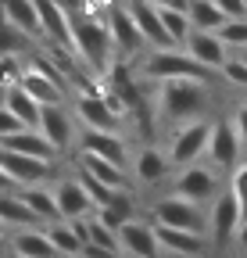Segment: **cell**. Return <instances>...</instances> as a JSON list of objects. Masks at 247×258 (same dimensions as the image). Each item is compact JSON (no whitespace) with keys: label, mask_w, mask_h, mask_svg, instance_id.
Wrapping results in <instances>:
<instances>
[{"label":"cell","mask_w":247,"mask_h":258,"mask_svg":"<svg viewBox=\"0 0 247 258\" xmlns=\"http://www.w3.org/2000/svg\"><path fill=\"white\" fill-rule=\"evenodd\" d=\"M211 86L204 79H169V83H150V111L158 122L183 125L194 118H211Z\"/></svg>","instance_id":"cell-1"},{"label":"cell","mask_w":247,"mask_h":258,"mask_svg":"<svg viewBox=\"0 0 247 258\" xmlns=\"http://www.w3.org/2000/svg\"><path fill=\"white\" fill-rule=\"evenodd\" d=\"M68 32H72V50L83 61L86 72L104 76L118 61L111 32H108V22H104V8H90V4L72 8L68 11Z\"/></svg>","instance_id":"cell-2"},{"label":"cell","mask_w":247,"mask_h":258,"mask_svg":"<svg viewBox=\"0 0 247 258\" xmlns=\"http://www.w3.org/2000/svg\"><path fill=\"white\" fill-rule=\"evenodd\" d=\"M136 76L143 83H169V79H204L215 83V76L183 50V47H169V50H143L136 61Z\"/></svg>","instance_id":"cell-3"},{"label":"cell","mask_w":247,"mask_h":258,"mask_svg":"<svg viewBox=\"0 0 247 258\" xmlns=\"http://www.w3.org/2000/svg\"><path fill=\"white\" fill-rule=\"evenodd\" d=\"M208 137H211V118H194V122L172 125V129H169V144H165L169 165H172V169H187V165L204 161Z\"/></svg>","instance_id":"cell-4"},{"label":"cell","mask_w":247,"mask_h":258,"mask_svg":"<svg viewBox=\"0 0 247 258\" xmlns=\"http://www.w3.org/2000/svg\"><path fill=\"white\" fill-rule=\"evenodd\" d=\"M147 219L158 222V226H169V230H187V233L208 237V208H201L194 201H183L176 194H161V198L150 205Z\"/></svg>","instance_id":"cell-5"},{"label":"cell","mask_w":247,"mask_h":258,"mask_svg":"<svg viewBox=\"0 0 247 258\" xmlns=\"http://www.w3.org/2000/svg\"><path fill=\"white\" fill-rule=\"evenodd\" d=\"M179 176L172 179L169 194H176V198L183 201H194V205H211L219 194L226 190V176L215 172L211 165H204V161H197V165H187V169H176Z\"/></svg>","instance_id":"cell-6"},{"label":"cell","mask_w":247,"mask_h":258,"mask_svg":"<svg viewBox=\"0 0 247 258\" xmlns=\"http://www.w3.org/2000/svg\"><path fill=\"white\" fill-rule=\"evenodd\" d=\"M22 90L40 101L43 108H61L68 101V83L54 64H47L40 54H33V61L25 64V76H22Z\"/></svg>","instance_id":"cell-7"},{"label":"cell","mask_w":247,"mask_h":258,"mask_svg":"<svg viewBox=\"0 0 247 258\" xmlns=\"http://www.w3.org/2000/svg\"><path fill=\"white\" fill-rule=\"evenodd\" d=\"M240 201L233 198V190L226 186L219 198L208 205V247L215 254H226L236 240V230H240Z\"/></svg>","instance_id":"cell-8"},{"label":"cell","mask_w":247,"mask_h":258,"mask_svg":"<svg viewBox=\"0 0 247 258\" xmlns=\"http://www.w3.org/2000/svg\"><path fill=\"white\" fill-rule=\"evenodd\" d=\"M243 161V151H240V137L233 129V118L219 115L211 118V137H208V151H204V165H211L215 172H222L229 179V172Z\"/></svg>","instance_id":"cell-9"},{"label":"cell","mask_w":247,"mask_h":258,"mask_svg":"<svg viewBox=\"0 0 247 258\" xmlns=\"http://www.w3.org/2000/svg\"><path fill=\"white\" fill-rule=\"evenodd\" d=\"M104 22H108V32H111V43H115V57L118 61H136L147 47H143V36L136 32L129 11L122 0H111L104 8Z\"/></svg>","instance_id":"cell-10"},{"label":"cell","mask_w":247,"mask_h":258,"mask_svg":"<svg viewBox=\"0 0 247 258\" xmlns=\"http://www.w3.org/2000/svg\"><path fill=\"white\" fill-rule=\"evenodd\" d=\"M169 176H172V165H169L165 147L143 144V147H136L129 154V179H133V186H161Z\"/></svg>","instance_id":"cell-11"},{"label":"cell","mask_w":247,"mask_h":258,"mask_svg":"<svg viewBox=\"0 0 247 258\" xmlns=\"http://www.w3.org/2000/svg\"><path fill=\"white\" fill-rule=\"evenodd\" d=\"M75 151L83 154H94V158H104L111 161V165L118 169H126L129 172V140L122 137V133H101V129H79V144Z\"/></svg>","instance_id":"cell-12"},{"label":"cell","mask_w":247,"mask_h":258,"mask_svg":"<svg viewBox=\"0 0 247 258\" xmlns=\"http://www.w3.org/2000/svg\"><path fill=\"white\" fill-rule=\"evenodd\" d=\"M54 165L57 161H43V158H25V154H11L0 151V169L4 176L22 190V186H43L54 179Z\"/></svg>","instance_id":"cell-13"},{"label":"cell","mask_w":247,"mask_h":258,"mask_svg":"<svg viewBox=\"0 0 247 258\" xmlns=\"http://www.w3.org/2000/svg\"><path fill=\"white\" fill-rule=\"evenodd\" d=\"M40 133L47 137V144L61 154H68L75 144H79V122L75 115L61 104V108H43V118H40Z\"/></svg>","instance_id":"cell-14"},{"label":"cell","mask_w":247,"mask_h":258,"mask_svg":"<svg viewBox=\"0 0 247 258\" xmlns=\"http://www.w3.org/2000/svg\"><path fill=\"white\" fill-rule=\"evenodd\" d=\"M118 251H122V258H165L147 215H143V219H140V215L129 219V222L118 230Z\"/></svg>","instance_id":"cell-15"},{"label":"cell","mask_w":247,"mask_h":258,"mask_svg":"<svg viewBox=\"0 0 247 258\" xmlns=\"http://www.w3.org/2000/svg\"><path fill=\"white\" fill-rule=\"evenodd\" d=\"M72 115L79 122V129H101V133H122V125H126V118H118L101 93H83L75 97L72 104Z\"/></svg>","instance_id":"cell-16"},{"label":"cell","mask_w":247,"mask_h":258,"mask_svg":"<svg viewBox=\"0 0 247 258\" xmlns=\"http://www.w3.org/2000/svg\"><path fill=\"white\" fill-rule=\"evenodd\" d=\"M50 190H54V201H57V215L65 222L94 215V201H90L86 186L79 183V176H61V179L50 183Z\"/></svg>","instance_id":"cell-17"},{"label":"cell","mask_w":247,"mask_h":258,"mask_svg":"<svg viewBox=\"0 0 247 258\" xmlns=\"http://www.w3.org/2000/svg\"><path fill=\"white\" fill-rule=\"evenodd\" d=\"M136 25V32L143 36V47L147 50H169L172 40H169V32L161 29V18H158V8L150 4V0H122Z\"/></svg>","instance_id":"cell-18"},{"label":"cell","mask_w":247,"mask_h":258,"mask_svg":"<svg viewBox=\"0 0 247 258\" xmlns=\"http://www.w3.org/2000/svg\"><path fill=\"white\" fill-rule=\"evenodd\" d=\"M183 50H187L201 69H208L211 76H219V69L229 61V47L215 36V32H204V29H194L187 36V43H183Z\"/></svg>","instance_id":"cell-19"},{"label":"cell","mask_w":247,"mask_h":258,"mask_svg":"<svg viewBox=\"0 0 247 258\" xmlns=\"http://www.w3.org/2000/svg\"><path fill=\"white\" fill-rule=\"evenodd\" d=\"M75 172L90 176L94 183H101V186H108V190H136L126 169H118V165H111V161H104V158H94V154H83V151H75Z\"/></svg>","instance_id":"cell-20"},{"label":"cell","mask_w":247,"mask_h":258,"mask_svg":"<svg viewBox=\"0 0 247 258\" xmlns=\"http://www.w3.org/2000/svg\"><path fill=\"white\" fill-rule=\"evenodd\" d=\"M154 226V237H158V247L161 254H172V258H204L208 251V237H197V233H187V230H169V226Z\"/></svg>","instance_id":"cell-21"},{"label":"cell","mask_w":247,"mask_h":258,"mask_svg":"<svg viewBox=\"0 0 247 258\" xmlns=\"http://www.w3.org/2000/svg\"><path fill=\"white\" fill-rule=\"evenodd\" d=\"M8 254H15V258H57L54 244L43 233V226H33V230H11Z\"/></svg>","instance_id":"cell-22"},{"label":"cell","mask_w":247,"mask_h":258,"mask_svg":"<svg viewBox=\"0 0 247 258\" xmlns=\"http://www.w3.org/2000/svg\"><path fill=\"white\" fill-rule=\"evenodd\" d=\"M0 151L11 154H25V158H43V161H57V151L47 144V137L40 129H18V133L0 140Z\"/></svg>","instance_id":"cell-23"},{"label":"cell","mask_w":247,"mask_h":258,"mask_svg":"<svg viewBox=\"0 0 247 258\" xmlns=\"http://www.w3.org/2000/svg\"><path fill=\"white\" fill-rule=\"evenodd\" d=\"M18 194H22L25 208L33 212V219H36L40 226H50V222H57V219H61V215H57V201H54L50 183H43V186H22Z\"/></svg>","instance_id":"cell-24"},{"label":"cell","mask_w":247,"mask_h":258,"mask_svg":"<svg viewBox=\"0 0 247 258\" xmlns=\"http://www.w3.org/2000/svg\"><path fill=\"white\" fill-rule=\"evenodd\" d=\"M0 15H4L11 25H18L25 36L43 40V29H40V15L33 0H0Z\"/></svg>","instance_id":"cell-25"},{"label":"cell","mask_w":247,"mask_h":258,"mask_svg":"<svg viewBox=\"0 0 247 258\" xmlns=\"http://www.w3.org/2000/svg\"><path fill=\"white\" fill-rule=\"evenodd\" d=\"M0 222H4L8 230H33V226H40L33 219V212L25 208L18 190H4V194H0Z\"/></svg>","instance_id":"cell-26"},{"label":"cell","mask_w":247,"mask_h":258,"mask_svg":"<svg viewBox=\"0 0 247 258\" xmlns=\"http://www.w3.org/2000/svg\"><path fill=\"white\" fill-rule=\"evenodd\" d=\"M4 108L25 125V129H40V118H43V104L40 101H33L22 86H15L8 97H4Z\"/></svg>","instance_id":"cell-27"},{"label":"cell","mask_w":247,"mask_h":258,"mask_svg":"<svg viewBox=\"0 0 247 258\" xmlns=\"http://www.w3.org/2000/svg\"><path fill=\"white\" fill-rule=\"evenodd\" d=\"M158 8V18H161V29L169 32V40H172V47H183L187 43V36L194 32V25H190V15L183 11V8H172V4H154Z\"/></svg>","instance_id":"cell-28"},{"label":"cell","mask_w":247,"mask_h":258,"mask_svg":"<svg viewBox=\"0 0 247 258\" xmlns=\"http://www.w3.org/2000/svg\"><path fill=\"white\" fill-rule=\"evenodd\" d=\"M0 54L22 57V61H25V54H29V57L36 54V40H33V36H25V32H22L18 25H11L4 15H0Z\"/></svg>","instance_id":"cell-29"},{"label":"cell","mask_w":247,"mask_h":258,"mask_svg":"<svg viewBox=\"0 0 247 258\" xmlns=\"http://www.w3.org/2000/svg\"><path fill=\"white\" fill-rule=\"evenodd\" d=\"M43 233H47V240L54 244L57 258H79V254H83V244H79V237H75V230H72V222L57 219V222L43 226Z\"/></svg>","instance_id":"cell-30"},{"label":"cell","mask_w":247,"mask_h":258,"mask_svg":"<svg viewBox=\"0 0 247 258\" xmlns=\"http://www.w3.org/2000/svg\"><path fill=\"white\" fill-rule=\"evenodd\" d=\"M187 15H190V25L194 29H204V32H219L222 29V11L211 4V0H190L187 4Z\"/></svg>","instance_id":"cell-31"},{"label":"cell","mask_w":247,"mask_h":258,"mask_svg":"<svg viewBox=\"0 0 247 258\" xmlns=\"http://www.w3.org/2000/svg\"><path fill=\"white\" fill-rule=\"evenodd\" d=\"M22 76H25V61L0 54V104H4V97H8L15 86H22Z\"/></svg>","instance_id":"cell-32"},{"label":"cell","mask_w":247,"mask_h":258,"mask_svg":"<svg viewBox=\"0 0 247 258\" xmlns=\"http://www.w3.org/2000/svg\"><path fill=\"white\" fill-rule=\"evenodd\" d=\"M215 36H219L229 50H247V18H226Z\"/></svg>","instance_id":"cell-33"},{"label":"cell","mask_w":247,"mask_h":258,"mask_svg":"<svg viewBox=\"0 0 247 258\" xmlns=\"http://www.w3.org/2000/svg\"><path fill=\"white\" fill-rule=\"evenodd\" d=\"M226 186L233 190V198L240 201V215L247 219V161H240V165L229 172V179H226Z\"/></svg>","instance_id":"cell-34"},{"label":"cell","mask_w":247,"mask_h":258,"mask_svg":"<svg viewBox=\"0 0 247 258\" xmlns=\"http://www.w3.org/2000/svg\"><path fill=\"white\" fill-rule=\"evenodd\" d=\"M219 76L229 83V86H236V90H247V64H243V57H236V54H229V61L219 69Z\"/></svg>","instance_id":"cell-35"},{"label":"cell","mask_w":247,"mask_h":258,"mask_svg":"<svg viewBox=\"0 0 247 258\" xmlns=\"http://www.w3.org/2000/svg\"><path fill=\"white\" fill-rule=\"evenodd\" d=\"M233 129H236V137H240V151H243V161H247V101L233 108Z\"/></svg>","instance_id":"cell-36"},{"label":"cell","mask_w":247,"mask_h":258,"mask_svg":"<svg viewBox=\"0 0 247 258\" xmlns=\"http://www.w3.org/2000/svg\"><path fill=\"white\" fill-rule=\"evenodd\" d=\"M222 11V18H247V0H211Z\"/></svg>","instance_id":"cell-37"},{"label":"cell","mask_w":247,"mask_h":258,"mask_svg":"<svg viewBox=\"0 0 247 258\" xmlns=\"http://www.w3.org/2000/svg\"><path fill=\"white\" fill-rule=\"evenodd\" d=\"M18 129H25V125H22V122H18V118L4 108V104H0V140L11 137V133H18Z\"/></svg>","instance_id":"cell-38"},{"label":"cell","mask_w":247,"mask_h":258,"mask_svg":"<svg viewBox=\"0 0 247 258\" xmlns=\"http://www.w3.org/2000/svg\"><path fill=\"white\" fill-rule=\"evenodd\" d=\"M79 258H122L118 251H108V247H94V244H86Z\"/></svg>","instance_id":"cell-39"},{"label":"cell","mask_w":247,"mask_h":258,"mask_svg":"<svg viewBox=\"0 0 247 258\" xmlns=\"http://www.w3.org/2000/svg\"><path fill=\"white\" fill-rule=\"evenodd\" d=\"M233 247H240V251L247 254V219H240V230H236V240H233Z\"/></svg>","instance_id":"cell-40"},{"label":"cell","mask_w":247,"mask_h":258,"mask_svg":"<svg viewBox=\"0 0 247 258\" xmlns=\"http://www.w3.org/2000/svg\"><path fill=\"white\" fill-rule=\"evenodd\" d=\"M4 190H18V186H15V183L4 176V169H0V194H4Z\"/></svg>","instance_id":"cell-41"},{"label":"cell","mask_w":247,"mask_h":258,"mask_svg":"<svg viewBox=\"0 0 247 258\" xmlns=\"http://www.w3.org/2000/svg\"><path fill=\"white\" fill-rule=\"evenodd\" d=\"M8 237H11V230H8L4 222H0V247H8Z\"/></svg>","instance_id":"cell-42"},{"label":"cell","mask_w":247,"mask_h":258,"mask_svg":"<svg viewBox=\"0 0 247 258\" xmlns=\"http://www.w3.org/2000/svg\"><path fill=\"white\" fill-rule=\"evenodd\" d=\"M86 4H90V8H108L111 0H86Z\"/></svg>","instance_id":"cell-43"},{"label":"cell","mask_w":247,"mask_h":258,"mask_svg":"<svg viewBox=\"0 0 247 258\" xmlns=\"http://www.w3.org/2000/svg\"><path fill=\"white\" fill-rule=\"evenodd\" d=\"M150 4H158V0H150Z\"/></svg>","instance_id":"cell-44"},{"label":"cell","mask_w":247,"mask_h":258,"mask_svg":"<svg viewBox=\"0 0 247 258\" xmlns=\"http://www.w3.org/2000/svg\"><path fill=\"white\" fill-rule=\"evenodd\" d=\"M8 258H15V254H8Z\"/></svg>","instance_id":"cell-45"}]
</instances>
